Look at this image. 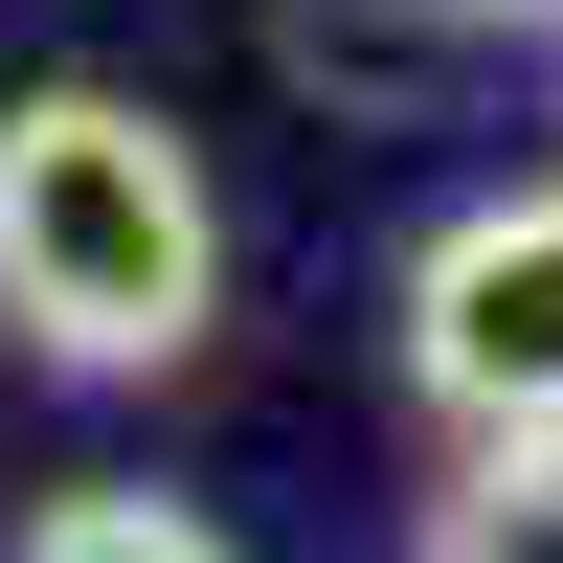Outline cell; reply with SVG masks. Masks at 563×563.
<instances>
[{
	"label": "cell",
	"mask_w": 563,
	"mask_h": 563,
	"mask_svg": "<svg viewBox=\"0 0 563 563\" xmlns=\"http://www.w3.org/2000/svg\"><path fill=\"white\" fill-rule=\"evenodd\" d=\"M451 23H474V45H496V23H541V45H563V0H451Z\"/></svg>",
	"instance_id": "cell-6"
},
{
	"label": "cell",
	"mask_w": 563,
	"mask_h": 563,
	"mask_svg": "<svg viewBox=\"0 0 563 563\" xmlns=\"http://www.w3.org/2000/svg\"><path fill=\"white\" fill-rule=\"evenodd\" d=\"M406 384L451 429H563V180H496L406 249Z\"/></svg>",
	"instance_id": "cell-2"
},
{
	"label": "cell",
	"mask_w": 563,
	"mask_h": 563,
	"mask_svg": "<svg viewBox=\"0 0 563 563\" xmlns=\"http://www.w3.org/2000/svg\"><path fill=\"white\" fill-rule=\"evenodd\" d=\"M406 563H563V429H474L451 496L406 519Z\"/></svg>",
	"instance_id": "cell-3"
},
{
	"label": "cell",
	"mask_w": 563,
	"mask_h": 563,
	"mask_svg": "<svg viewBox=\"0 0 563 563\" xmlns=\"http://www.w3.org/2000/svg\"><path fill=\"white\" fill-rule=\"evenodd\" d=\"M0 316H23V361H68V384H158V361H203L225 316V203L203 158H180L158 90H0Z\"/></svg>",
	"instance_id": "cell-1"
},
{
	"label": "cell",
	"mask_w": 563,
	"mask_h": 563,
	"mask_svg": "<svg viewBox=\"0 0 563 563\" xmlns=\"http://www.w3.org/2000/svg\"><path fill=\"white\" fill-rule=\"evenodd\" d=\"M23 563H225V541L180 519V496H135V474H90V496H45V519H23Z\"/></svg>",
	"instance_id": "cell-5"
},
{
	"label": "cell",
	"mask_w": 563,
	"mask_h": 563,
	"mask_svg": "<svg viewBox=\"0 0 563 563\" xmlns=\"http://www.w3.org/2000/svg\"><path fill=\"white\" fill-rule=\"evenodd\" d=\"M429 45H474V23H451V0H271V68L339 90V113H406V90H429Z\"/></svg>",
	"instance_id": "cell-4"
}]
</instances>
